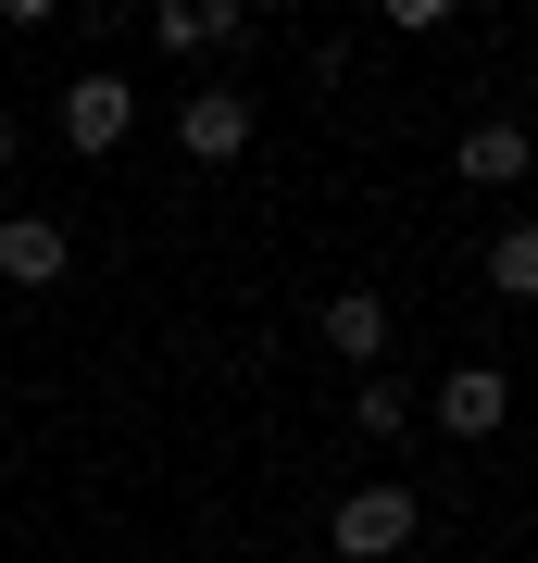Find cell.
<instances>
[{"label":"cell","mask_w":538,"mask_h":563,"mask_svg":"<svg viewBox=\"0 0 538 563\" xmlns=\"http://www.w3.org/2000/svg\"><path fill=\"white\" fill-rule=\"evenodd\" d=\"M125 125H139V88L125 76H76L63 88V151H113Z\"/></svg>","instance_id":"3957f363"},{"label":"cell","mask_w":538,"mask_h":563,"mask_svg":"<svg viewBox=\"0 0 538 563\" xmlns=\"http://www.w3.org/2000/svg\"><path fill=\"white\" fill-rule=\"evenodd\" d=\"M326 351L363 363V376H388V301L376 288H339V301H326Z\"/></svg>","instance_id":"8992f818"},{"label":"cell","mask_w":538,"mask_h":563,"mask_svg":"<svg viewBox=\"0 0 538 563\" xmlns=\"http://www.w3.org/2000/svg\"><path fill=\"white\" fill-rule=\"evenodd\" d=\"M488 288H501V301H538V239H526V225L488 239Z\"/></svg>","instance_id":"ba28073f"},{"label":"cell","mask_w":538,"mask_h":563,"mask_svg":"<svg viewBox=\"0 0 538 563\" xmlns=\"http://www.w3.org/2000/svg\"><path fill=\"white\" fill-rule=\"evenodd\" d=\"M176 139H188L200 163H239V151H251V88H200V101L176 113Z\"/></svg>","instance_id":"277c9868"},{"label":"cell","mask_w":538,"mask_h":563,"mask_svg":"<svg viewBox=\"0 0 538 563\" xmlns=\"http://www.w3.org/2000/svg\"><path fill=\"white\" fill-rule=\"evenodd\" d=\"M426 413H439L451 439H501V413H514V376H501V363H451V376L426 388Z\"/></svg>","instance_id":"7a4b0ae2"},{"label":"cell","mask_w":538,"mask_h":563,"mask_svg":"<svg viewBox=\"0 0 538 563\" xmlns=\"http://www.w3.org/2000/svg\"><path fill=\"white\" fill-rule=\"evenodd\" d=\"M63 263H76V239H63V213H13V225H0V276H13V288H51Z\"/></svg>","instance_id":"5b68a950"},{"label":"cell","mask_w":538,"mask_h":563,"mask_svg":"<svg viewBox=\"0 0 538 563\" xmlns=\"http://www.w3.org/2000/svg\"><path fill=\"white\" fill-rule=\"evenodd\" d=\"M0 176H13V113H0Z\"/></svg>","instance_id":"30bf717a"},{"label":"cell","mask_w":538,"mask_h":563,"mask_svg":"<svg viewBox=\"0 0 538 563\" xmlns=\"http://www.w3.org/2000/svg\"><path fill=\"white\" fill-rule=\"evenodd\" d=\"M363 439H400V426H414V388H400V376H363Z\"/></svg>","instance_id":"9c48e42d"},{"label":"cell","mask_w":538,"mask_h":563,"mask_svg":"<svg viewBox=\"0 0 538 563\" xmlns=\"http://www.w3.org/2000/svg\"><path fill=\"white\" fill-rule=\"evenodd\" d=\"M514 176H526V125H514V113L463 125V188H514Z\"/></svg>","instance_id":"52a82bcc"},{"label":"cell","mask_w":538,"mask_h":563,"mask_svg":"<svg viewBox=\"0 0 538 563\" xmlns=\"http://www.w3.org/2000/svg\"><path fill=\"white\" fill-rule=\"evenodd\" d=\"M414 526H426L414 488H351V501L326 514V551L339 563H388V551H414Z\"/></svg>","instance_id":"6da1fadb"}]
</instances>
